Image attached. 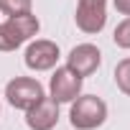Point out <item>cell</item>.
Segmentation results:
<instances>
[{"instance_id":"obj_13","label":"cell","mask_w":130,"mask_h":130,"mask_svg":"<svg viewBox=\"0 0 130 130\" xmlns=\"http://www.w3.org/2000/svg\"><path fill=\"white\" fill-rule=\"evenodd\" d=\"M79 3H105V0H79Z\"/></svg>"},{"instance_id":"obj_8","label":"cell","mask_w":130,"mask_h":130,"mask_svg":"<svg viewBox=\"0 0 130 130\" xmlns=\"http://www.w3.org/2000/svg\"><path fill=\"white\" fill-rule=\"evenodd\" d=\"M74 21L84 33H100L107 23L105 3H79L77 13H74Z\"/></svg>"},{"instance_id":"obj_4","label":"cell","mask_w":130,"mask_h":130,"mask_svg":"<svg viewBox=\"0 0 130 130\" xmlns=\"http://www.w3.org/2000/svg\"><path fill=\"white\" fill-rule=\"evenodd\" d=\"M100 64H102V54L94 43H79L69 51L67 56V67L77 74V77H89L100 69Z\"/></svg>"},{"instance_id":"obj_6","label":"cell","mask_w":130,"mask_h":130,"mask_svg":"<svg viewBox=\"0 0 130 130\" xmlns=\"http://www.w3.org/2000/svg\"><path fill=\"white\" fill-rule=\"evenodd\" d=\"M59 122V102L54 97H41L33 107L26 110V125L31 130H51Z\"/></svg>"},{"instance_id":"obj_2","label":"cell","mask_w":130,"mask_h":130,"mask_svg":"<svg viewBox=\"0 0 130 130\" xmlns=\"http://www.w3.org/2000/svg\"><path fill=\"white\" fill-rule=\"evenodd\" d=\"M107 120V105L97 97V94H84L72 100V110H69V122L77 130H94Z\"/></svg>"},{"instance_id":"obj_1","label":"cell","mask_w":130,"mask_h":130,"mask_svg":"<svg viewBox=\"0 0 130 130\" xmlns=\"http://www.w3.org/2000/svg\"><path fill=\"white\" fill-rule=\"evenodd\" d=\"M41 23L33 13L23 15H10L5 23H0V51H15L21 43L33 38L38 33Z\"/></svg>"},{"instance_id":"obj_11","label":"cell","mask_w":130,"mask_h":130,"mask_svg":"<svg viewBox=\"0 0 130 130\" xmlns=\"http://www.w3.org/2000/svg\"><path fill=\"white\" fill-rule=\"evenodd\" d=\"M112 38H115V43H117L120 48H130V15H127L125 21H120V23H117V28H115Z\"/></svg>"},{"instance_id":"obj_3","label":"cell","mask_w":130,"mask_h":130,"mask_svg":"<svg viewBox=\"0 0 130 130\" xmlns=\"http://www.w3.org/2000/svg\"><path fill=\"white\" fill-rule=\"evenodd\" d=\"M5 97L15 110H28L43 97V87L38 79L31 77H15L5 84Z\"/></svg>"},{"instance_id":"obj_7","label":"cell","mask_w":130,"mask_h":130,"mask_svg":"<svg viewBox=\"0 0 130 130\" xmlns=\"http://www.w3.org/2000/svg\"><path fill=\"white\" fill-rule=\"evenodd\" d=\"M56 61H59V46L54 41L38 38L26 48V67L33 72H48L56 67Z\"/></svg>"},{"instance_id":"obj_9","label":"cell","mask_w":130,"mask_h":130,"mask_svg":"<svg viewBox=\"0 0 130 130\" xmlns=\"http://www.w3.org/2000/svg\"><path fill=\"white\" fill-rule=\"evenodd\" d=\"M115 82H117V89L130 97V59L117 61V67H115Z\"/></svg>"},{"instance_id":"obj_12","label":"cell","mask_w":130,"mask_h":130,"mask_svg":"<svg viewBox=\"0 0 130 130\" xmlns=\"http://www.w3.org/2000/svg\"><path fill=\"white\" fill-rule=\"evenodd\" d=\"M112 5H115V10H117V13L130 15V0H112Z\"/></svg>"},{"instance_id":"obj_10","label":"cell","mask_w":130,"mask_h":130,"mask_svg":"<svg viewBox=\"0 0 130 130\" xmlns=\"http://www.w3.org/2000/svg\"><path fill=\"white\" fill-rule=\"evenodd\" d=\"M31 0H0V10H3L8 18L10 15H23V13H31Z\"/></svg>"},{"instance_id":"obj_5","label":"cell","mask_w":130,"mask_h":130,"mask_svg":"<svg viewBox=\"0 0 130 130\" xmlns=\"http://www.w3.org/2000/svg\"><path fill=\"white\" fill-rule=\"evenodd\" d=\"M48 89H51V97L61 105V102H72L79 97L82 92V77H77L69 67H59L48 82Z\"/></svg>"}]
</instances>
